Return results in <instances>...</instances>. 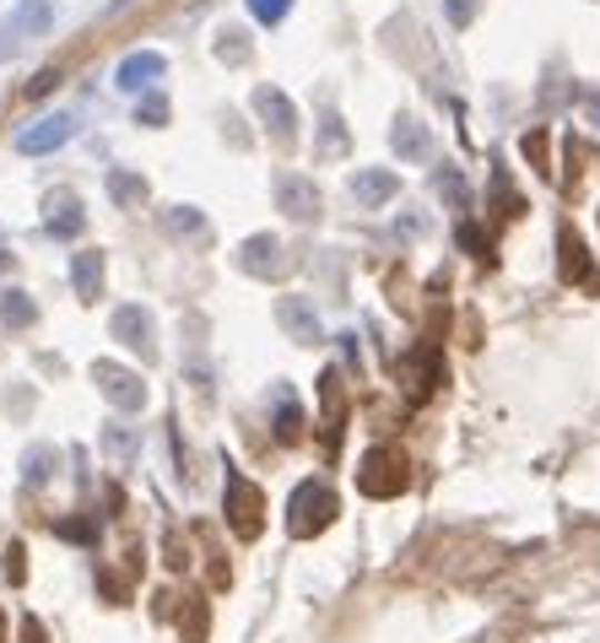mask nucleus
<instances>
[{"label":"nucleus","instance_id":"25","mask_svg":"<svg viewBox=\"0 0 600 643\" xmlns=\"http://www.w3.org/2000/svg\"><path fill=\"white\" fill-rule=\"evenodd\" d=\"M136 124H152V130L168 124V98H162V92H147V98L136 103Z\"/></svg>","mask_w":600,"mask_h":643},{"label":"nucleus","instance_id":"12","mask_svg":"<svg viewBox=\"0 0 600 643\" xmlns=\"http://www.w3.org/2000/svg\"><path fill=\"white\" fill-rule=\"evenodd\" d=\"M228 514L239 524V535H254L260 530V486L243 482V476H228Z\"/></svg>","mask_w":600,"mask_h":643},{"label":"nucleus","instance_id":"9","mask_svg":"<svg viewBox=\"0 0 600 643\" xmlns=\"http://www.w3.org/2000/svg\"><path fill=\"white\" fill-rule=\"evenodd\" d=\"M249 103H254V114L266 120V130L287 147V141H292V130H298V114H292L287 92H281V87H254V98H249Z\"/></svg>","mask_w":600,"mask_h":643},{"label":"nucleus","instance_id":"11","mask_svg":"<svg viewBox=\"0 0 600 643\" xmlns=\"http://www.w3.org/2000/svg\"><path fill=\"white\" fill-rule=\"evenodd\" d=\"M43 228L54 233V239H77L81 228H87V211L71 190H54L49 201H43Z\"/></svg>","mask_w":600,"mask_h":643},{"label":"nucleus","instance_id":"27","mask_svg":"<svg viewBox=\"0 0 600 643\" xmlns=\"http://www.w3.org/2000/svg\"><path fill=\"white\" fill-rule=\"evenodd\" d=\"M217 54H222V60H233V66H239L243 54H249V49H243V33H222V43H217Z\"/></svg>","mask_w":600,"mask_h":643},{"label":"nucleus","instance_id":"31","mask_svg":"<svg viewBox=\"0 0 600 643\" xmlns=\"http://www.w3.org/2000/svg\"><path fill=\"white\" fill-rule=\"evenodd\" d=\"M584 114H590V124H600V92H590V98H584Z\"/></svg>","mask_w":600,"mask_h":643},{"label":"nucleus","instance_id":"5","mask_svg":"<svg viewBox=\"0 0 600 643\" xmlns=\"http://www.w3.org/2000/svg\"><path fill=\"white\" fill-rule=\"evenodd\" d=\"M71 135H77V120H71V114H39L33 124L17 130V152H22V158H43V152L66 147Z\"/></svg>","mask_w":600,"mask_h":643},{"label":"nucleus","instance_id":"7","mask_svg":"<svg viewBox=\"0 0 600 643\" xmlns=\"http://www.w3.org/2000/svg\"><path fill=\"white\" fill-rule=\"evenodd\" d=\"M277 205L292 217V222H314V217H320V190H314V179H303V173H277Z\"/></svg>","mask_w":600,"mask_h":643},{"label":"nucleus","instance_id":"23","mask_svg":"<svg viewBox=\"0 0 600 643\" xmlns=\"http://www.w3.org/2000/svg\"><path fill=\"white\" fill-rule=\"evenodd\" d=\"M439 195L454 205V211H471V195H466V179H460V168H443V173H439Z\"/></svg>","mask_w":600,"mask_h":643},{"label":"nucleus","instance_id":"30","mask_svg":"<svg viewBox=\"0 0 600 643\" xmlns=\"http://www.w3.org/2000/svg\"><path fill=\"white\" fill-rule=\"evenodd\" d=\"M103 443H109V454H120V460H130V449H136L124 428H109V433H103Z\"/></svg>","mask_w":600,"mask_h":643},{"label":"nucleus","instance_id":"17","mask_svg":"<svg viewBox=\"0 0 600 643\" xmlns=\"http://www.w3.org/2000/svg\"><path fill=\"white\" fill-rule=\"evenodd\" d=\"M390 147H396L406 162H422L428 158V130L417 120H396V130H390Z\"/></svg>","mask_w":600,"mask_h":643},{"label":"nucleus","instance_id":"22","mask_svg":"<svg viewBox=\"0 0 600 643\" xmlns=\"http://www.w3.org/2000/svg\"><path fill=\"white\" fill-rule=\"evenodd\" d=\"M584 271H590L584 243L573 239V233H562V277H568V282H584Z\"/></svg>","mask_w":600,"mask_h":643},{"label":"nucleus","instance_id":"24","mask_svg":"<svg viewBox=\"0 0 600 643\" xmlns=\"http://www.w3.org/2000/svg\"><path fill=\"white\" fill-rule=\"evenodd\" d=\"M33 314H39V309L28 303V292H6V298H0V320L6 324H33Z\"/></svg>","mask_w":600,"mask_h":643},{"label":"nucleus","instance_id":"26","mask_svg":"<svg viewBox=\"0 0 600 643\" xmlns=\"http://www.w3.org/2000/svg\"><path fill=\"white\" fill-rule=\"evenodd\" d=\"M287 11H292V0H249V17H254V22H266V28H277Z\"/></svg>","mask_w":600,"mask_h":643},{"label":"nucleus","instance_id":"19","mask_svg":"<svg viewBox=\"0 0 600 643\" xmlns=\"http://www.w3.org/2000/svg\"><path fill=\"white\" fill-rule=\"evenodd\" d=\"M320 395H324V433L336 439V433H341V405H347V395H341V373H336V368L320 379Z\"/></svg>","mask_w":600,"mask_h":643},{"label":"nucleus","instance_id":"1","mask_svg":"<svg viewBox=\"0 0 600 643\" xmlns=\"http://www.w3.org/2000/svg\"><path fill=\"white\" fill-rule=\"evenodd\" d=\"M330 520H336V492H330L324 482H303L298 492H292V503H287V530H292L298 541L320 535Z\"/></svg>","mask_w":600,"mask_h":643},{"label":"nucleus","instance_id":"3","mask_svg":"<svg viewBox=\"0 0 600 643\" xmlns=\"http://www.w3.org/2000/svg\"><path fill=\"white\" fill-rule=\"evenodd\" d=\"M358 486L368 498H396L406 486V454L400 449H368L362 454V471H358Z\"/></svg>","mask_w":600,"mask_h":643},{"label":"nucleus","instance_id":"20","mask_svg":"<svg viewBox=\"0 0 600 643\" xmlns=\"http://www.w3.org/2000/svg\"><path fill=\"white\" fill-rule=\"evenodd\" d=\"M54 465H60V454H54L49 443H33V449L22 454V476H28L33 486L49 482V476H54Z\"/></svg>","mask_w":600,"mask_h":643},{"label":"nucleus","instance_id":"18","mask_svg":"<svg viewBox=\"0 0 600 643\" xmlns=\"http://www.w3.org/2000/svg\"><path fill=\"white\" fill-rule=\"evenodd\" d=\"M162 228H168V239H200V233H206V217H200L196 205H168Z\"/></svg>","mask_w":600,"mask_h":643},{"label":"nucleus","instance_id":"14","mask_svg":"<svg viewBox=\"0 0 600 643\" xmlns=\"http://www.w3.org/2000/svg\"><path fill=\"white\" fill-rule=\"evenodd\" d=\"M71 282H77L81 303H92V298L103 292V254H98V249H81L77 260H71Z\"/></svg>","mask_w":600,"mask_h":643},{"label":"nucleus","instance_id":"8","mask_svg":"<svg viewBox=\"0 0 600 643\" xmlns=\"http://www.w3.org/2000/svg\"><path fill=\"white\" fill-rule=\"evenodd\" d=\"M168 71V60H162L158 49H136V54H124L120 71H114V87L120 92H152Z\"/></svg>","mask_w":600,"mask_h":643},{"label":"nucleus","instance_id":"32","mask_svg":"<svg viewBox=\"0 0 600 643\" xmlns=\"http://www.w3.org/2000/svg\"><path fill=\"white\" fill-rule=\"evenodd\" d=\"M120 6H130V0H120Z\"/></svg>","mask_w":600,"mask_h":643},{"label":"nucleus","instance_id":"21","mask_svg":"<svg viewBox=\"0 0 600 643\" xmlns=\"http://www.w3.org/2000/svg\"><path fill=\"white\" fill-rule=\"evenodd\" d=\"M271 395H277V411H281V428H277V433L292 443V439H298V428H303V416H298V401H292V390H287V384H277Z\"/></svg>","mask_w":600,"mask_h":643},{"label":"nucleus","instance_id":"15","mask_svg":"<svg viewBox=\"0 0 600 643\" xmlns=\"http://www.w3.org/2000/svg\"><path fill=\"white\" fill-rule=\"evenodd\" d=\"M287 260H281V243L271 233H254V239L243 243V271H254V277H266V271H281Z\"/></svg>","mask_w":600,"mask_h":643},{"label":"nucleus","instance_id":"28","mask_svg":"<svg viewBox=\"0 0 600 643\" xmlns=\"http://www.w3.org/2000/svg\"><path fill=\"white\" fill-rule=\"evenodd\" d=\"M54 87H60V71H39V77L28 81V98H49Z\"/></svg>","mask_w":600,"mask_h":643},{"label":"nucleus","instance_id":"16","mask_svg":"<svg viewBox=\"0 0 600 643\" xmlns=\"http://www.w3.org/2000/svg\"><path fill=\"white\" fill-rule=\"evenodd\" d=\"M109 195H114V205H124V211H141V201H147V179L130 173V168H109Z\"/></svg>","mask_w":600,"mask_h":643},{"label":"nucleus","instance_id":"4","mask_svg":"<svg viewBox=\"0 0 600 643\" xmlns=\"http://www.w3.org/2000/svg\"><path fill=\"white\" fill-rule=\"evenodd\" d=\"M277 324L287 330V341H298V346H320L324 341V324H320L314 303H309L303 292H281L277 298Z\"/></svg>","mask_w":600,"mask_h":643},{"label":"nucleus","instance_id":"2","mask_svg":"<svg viewBox=\"0 0 600 643\" xmlns=\"http://www.w3.org/2000/svg\"><path fill=\"white\" fill-rule=\"evenodd\" d=\"M92 384L103 390V401L120 405V411H141V405H147V384H141V373H136V368H124V362L98 358V362H92Z\"/></svg>","mask_w":600,"mask_h":643},{"label":"nucleus","instance_id":"29","mask_svg":"<svg viewBox=\"0 0 600 643\" xmlns=\"http://www.w3.org/2000/svg\"><path fill=\"white\" fill-rule=\"evenodd\" d=\"M443 6H449V22H454V28H466V22L477 17V0H443Z\"/></svg>","mask_w":600,"mask_h":643},{"label":"nucleus","instance_id":"13","mask_svg":"<svg viewBox=\"0 0 600 643\" xmlns=\"http://www.w3.org/2000/svg\"><path fill=\"white\" fill-rule=\"evenodd\" d=\"M49 22H54V6L49 0H22L17 11H11V39H43L49 33Z\"/></svg>","mask_w":600,"mask_h":643},{"label":"nucleus","instance_id":"6","mask_svg":"<svg viewBox=\"0 0 600 643\" xmlns=\"http://www.w3.org/2000/svg\"><path fill=\"white\" fill-rule=\"evenodd\" d=\"M114 341L120 346H130V352H141V362H152L158 358V330H152V314L141 309V303H124L120 314H114Z\"/></svg>","mask_w":600,"mask_h":643},{"label":"nucleus","instance_id":"10","mask_svg":"<svg viewBox=\"0 0 600 643\" xmlns=\"http://www.w3.org/2000/svg\"><path fill=\"white\" fill-rule=\"evenodd\" d=\"M352 195H358V205L379 211V205H390L400 195V173L396 168H358L352 173Z\"/></svg>","mask_w":600,"mask_h":643}]
</instances>
